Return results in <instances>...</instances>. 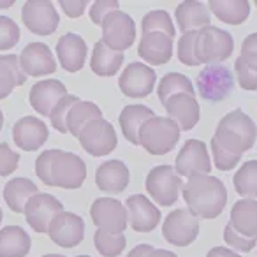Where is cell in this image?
Returning a JSON list of instances; mask_svg holds the SVG:
<instances>
[{
    "label": "cell",
    "mask_w": 257,
    "mask_h": 257,
    "mask_svg": "<svg viewBox=\"0 0 257 257\" xmlns=\"http://www.w3.org/2000/svg\"><path fill=\"white\" fill-rule=\"evenodd\" d=\"M48 236L62 248H74L85 239V222L79 215L64 210L51 220Z\"/></svg>",
    "instance_id": "cell-14"
},
{
    "label": "cell",
    "mask_w": 257,
    "mask_h": 257,
    "mask_svg": "<svg viewBox=\"0 0 257 257\" xmlns=\"http://www.w3.org/2000/svg\"><path fill=\"white\" fill-rule=\"evenodd\" d=\"M15 4V0H0V9H8Z\"/></svg>",
    "instance_id": "cell-50"
},
{
    "label": "cell",
    "mask_w": 257,
    "mask_h": 257,
    "mask_svg": "<svg viewBox=\"0 0 257 257\" xmlns=\"http://www.w3.org/2000/svg\"><path fill=\"white\" fill-rule=\"evenodd\" d=\"M76 257H90V255H76Z\"/></svg>",
    "instance_id": "cell-54"
},
{
    "label": "cell",
    "mask_w": 257,
    "mask_h": 257,
    "mask_svg": "<svg viewBox=\"0 0 257 257\" xmlns=\"http://www.w3.org/2000/svg\"><path fill=\"white\" fill-rule=\"evenodd\" d=\"M102 43L109 50L123 53L136 41V23L127 13L114 11L107 15L102 22Z\"/></svg>",
    "instance_id": "cell-9"
},
{
    "label": "cell",
    "mask_w": 257,
    "mask_h": 257,
    "mask_svg": "<svg viewBox=\"0 0 257 257\" xmlns=\"http://www.w3.org/2000/svg\"><path fill=\"white\" fill-rule=\"evenodd\" d=\"M255 6H257V0H255Z\"/></svg>",
    "instance_id": "cell-55"
},
{
    "label": "cell",
    "mask_w": 257,
    "mask_h": 257,
    "mask_svg": "<svg viewBox=\"0 0 257 257\" xmlns=\"http://www.w3.org/2000/svg\"><path fill=\"white\" fill-rule=\"evenodd\" d=\"M114 11H120V4L116 0H95L90 6V20L93 25H102L104 18Z\"/></svg>",
    "instance_id": "cell-42"
},
{
    "label": "cell",
    "mask_w": 257,
    "mask_h": 257,
    "mask_svg": "<svg viewBox=\"0 0 257 257\" xmlns=\"http://www.w3.org/2000/svg\"><path fill=\"white\" fill-rule=\"evenodd\" d=\"M60 211H64V204L57 199L55 196L48 192H39L29 201L25 208V218L29 225L37 232L44 234L48 232L51 220L57 217Z\"/></svg>",
    "instance_id": "cell-16"
},
{
    "label": "cell",
    "mask_w": 257,
    "mask_h": 257,
    "mask_svg": "<svg viewBox=\"0 0 257 257\" xmlns=\"http://www.w3.org/2000/svg\"><path fill=\"white\" fill-rule=\"evenodd\" d=\"M154 248L155 246L148 245V243H141V245L134 246V248L127 253V257H148L152 252H154Z\"/></svg>",
    "instance_id": "cell-48"
},
{
    "label": "cell",
    "mask_w": 257,
    "mask_h": 257,
    "mask_svg": "<svg viewBox=\"0 0 257 257\" xmlns=\"http://www.w3.org/2000/svg\"><path fill=\"white\" fill-rule=\"evenodd\" d=\"M128 224L136 232H152L161 222V210L143 194H134L125 201Z\"/></svg>",
    "instance_id": "cell-17"
},
{
    "label": "cell",
    "mask_w": 257,
    "mask_h": 257,
    "mask_svg": "<svg viewBox=\"0 0 257 257\" xmlns=\"http://www.w3.org/2000/svg\"><path fill=\"white\" fill-rule=\"evenodd\" d=\"M175 169L180 176H187V178L194 175H210L211 159L206 145L199 140L185 141L182 150L176 155Z\"/></svg>",
    "instance_id": "cell-15"
},
{
    "label": "cell",
    "mask_w": 257,
    "mask_h": 257,
    "mask_svg": "<svg viewBox=\"0 0 257 257\" xmlns=\"http://www.w3.org/2000/svg\"><path fill=\"white\" fill-rule=\"evenodd\" d=\"M155 113L154 109H150L148 106L143 104H128L121 109L118 121H120L121 133L123 138L133 145H140V131L143 127L145 121H148L150 118H154Z\"/></svg>",
    "instance_id": "cell-26"
},
{
    "label": "cell",
    "mask_w": 257,
    "mask_h": 257,
    "mask_svg": "<svg viewBox=\"0 0 257 257\" xmlns=\"http://www.w3.org/2000/svg\"><path fill=\"white\" fill-rule=\"evenodd\" d=\"M138 55L150 65H164L173 57V37L162 32H148L141 36Z\"/></svg>",
    "instance_id": "cell-22"
},
{
    "label": "cell",
    "mask_w": 257,
    "mask_h": 257,
    "mask_svg": "<svg viewBox=\"0 0 257 257\" xmlns=\"http://www.w3.org/2000/svg\"><path fill=\"white\" fill-rule=\"evenodd\" d=\"M206 257H241L239 253H236L234 250L227 248V246H213L208 250Z\"/></svg>",
    "instance_id": "cell-47"
},
{
    "label": "cell",
    "mask_w": 257,
    "mask_h": 257,
    "mask_svg": "<svg viewBox=\"0 0 257 257\" xmlns=\"http://www.w3.org/2000/svg\"><path fill=\"white\" fill-rule=\"evenodd\" d=\"M147 192L152 196L155 203L161 206H173L178 201L180 190L183 189L182 176L176 173L173 166H155L145 180Z\"/></svg>",
    "instance_id": "cell-6"
},
{
    "label": "cell",
    "mask_w": 257,
    "mask_h": 257,
    "mask_svg": "<svg viewBox=\"0 0 257 257\" xmlns=\"http://www.w3.org/2000/svg\"><path fill=\"white\" fill-rule=\"evenodd\" d=\"M27 74L20 65L16 55H0V100L13 93L16 86H23Z\"/></svg>",
    "instance_id": "cell-30"
},
{
    "label": "cell",
    "mask_w": 257,
    "mask_h": 257,
    "mask_svg": "<svg viewBox=\"0 0 257 257\" xmlns=\"http://www.w3.org/2000/svg\"><path fill=\"white\" fill-rule=\"evenodd\" d=\"M88 48L81 36L74 32H67L58 39L57 43V57L62 69L67 72H78L83 69L86 62Z\"/></svg>",
    "instance_id": "cell-21"
},
{
    "label": "cell",
    "mask_w": 257,
    "mask_h": 257,
    "mask_svg": "<svg viewBox=\"0 0 257 257\" xmlns=\"http://www.w3.org/2000/svg\"><path fill=\"white\" fill-rule=\"evenodd\" d=\"M48 127L41 118L23 116L13 127V140L15 145L25 152H36L48 141Z\"/></svg>",
    "instance_id": "cell-20"
},
{
    "label": "cell",
    "mask_w": 257,
    "mask_h": 257,
    "mask_svg": "<svg viewBox=\"0 0 257 257\" xmlns=\"http://www.w3.org/2000/svg\"><path fill=\"white\" fill-rule=\"evenodd\" d=\"M99 118H102V111H100V107L95 102H92V100H79V102H76L71 107V111L67 114V121H65L67 133L72 134L74 138H78L86 123H90L92 120H99Z\"/></svg>",
    "instance_id": "cell-33"
},
{
    "label": "cell",
    "mask_w": 257,
    "mask_h": 257,
    "mask_svg": "<svg viewBox=\"0 0 257 257\" xmlns=\"http://www.w3.org/2000/svg\"><path fill=\"white\" fill-rule=\"evenodd\" d=\"M20 154H16L8 143H0V176H9L18 169Z\"/></svg>",
    "instance_id": "cell-43"
},
{
    "label": "cell",
    "mask_w": 257,
    "mask_h": 257,
    "mask_svg": "<svg viewBox=\"0 0 257 257\" xmlns=\"http://www.w3.org/2000/svg\"><path fill=\"white\" fill-rule=\"evenodd\" d=\"M20 65L27 76H48L57 71V62L53 58V51L44 43H30L23 48L20 55Z\"/></svg>",
    "instance_id": "cell-18"
},
{
    "label": "cell",
    "mask_w": 257,
    "mask_h": 257,
    "mask_svg": "<svg viewBox=\"0 0 257 257\" xmlns=\"http://www.w3.org/2000/svg\"><path fill=\"white\" fill-rule=\"evenodd\" d=\"M2 218H4V213H2V208H0V224H2Z\"/></svg>",
    "instance_id": "cell-53"
},
{
    "label": "cell",
    "mask_w": 257,
    "mask_h": 257,
    "mask_svg": "<svg viewBox=\"0 0 257 257\" xmlns=\"http://www.w3.org/2000/svg\"><path fill=\"white\" fill-rule=\"evenodd\" d=\"M166 111H168L169 118L178 123L180 131H190L197 125L201 116L199 102H197L196 95L190 93H178L173 95L168 102L164 104Z\"/></svg>",
    "instance_id": "cell-23"
},
{
    "label": "cell",
    "mask_w": 257,
    "mask_h": 257,
    "mask_svg": "<svg viewBox=\"0 0 257 257\" xmlns=\"http://www.w3.org/2000/svg\"><path fill=\"white\" fill-rule=\"evenodd\" d=\"M232 183L243 199H257V161H245L232 176Z\"/></svg>",
    "instance_id": "cell-35"
},
{
    "label": "cell",
    "mask_w": 257,
    "mask_h": 257,
    "mask_svg": "<svg viewBox=\"0 0 257 257\" xmlns=\"http://www.w3.org/2000/svg\"><path fill=\"white\" fill-rule=\"evenodd\" d=\"M22 20L25 27L36 36H50L60 25L57 8L50 0H29L22 8Z\"/></svg>",
    "instance_id": "cell-12"
},
{
    "label": "cell",
    "mask_w": 257,
    "mask_h": 257,
    "mask_svg": "<svg viewBox=\"0 0 257 257\" xmlns=\"http://www.w3.org/2000/svg\"><path fill=\"white\" fill-rule=\"evenodd\" d=\"M197 92L208 102H220L231 95L234 88V76L225 64H210L197 74Z\"/></svg>",
    "instance_id": "cell-7"
},
{
    "label": "cell",
    "mask_w": 257,
    "mask_h": 257,
    "mask_svg": "<svg viewBox=\"0 0 257 257\" xmlns=\"http://www.w3.org/2000/svg\"><path fill=\"white\" fill-rule=\"evenodd\" d=\"M196 37H197V30H192V32H185L178 41V50H176L178 60L182 62L183 65H189V67H196V65H199L196 60V53H194V48H196Z\"/></svg>",
    "instance_id": "cell-39"
},
{
    "label": "cell",
    "mask_w": 257,
    "mask_h": 257,
    "mask_svg": "<svg viewBox=\"0 0 257 257\" xmlns=\"http://www.w3.org/2000/svg\"><path fill=\"white\" fill-rule=\"evenodd\" d=\"M189 210L197 218L211 220L224 211L227 204V190L222 180L211 175H194L182 189Z\"/></svg>",
    "instance_id": "cell-3"
},
{
    "label": "cell",
    "mask_w": 257,
    "mask_h": 257,
    "mask_svg": "<svg viewBox=\"0 0 257 257\" xmlns=\"http://www.w3.org/2000/svg\"><path fill=\"white\" fill-rule=\"evenodd\" d=\"M36 194L39 189L30 178H11L4 187V201L15 213H25L27 204Z\"/></svg>",
    "instance_id": "cell-29"
},
{
    "label": "cell",
    "mask_w": 257,
    "mask_h": 257,
    "mask_svg": "<svg viewBox=\"0 0 257 257\" xmlns=\"http://www.w3.org/2000/svg\"><path fill=\"white\" fill-rule=\"evenodd\" d=\"M2 127H4V113L0 109V131H2Z\"/></svg>",
    "instance_id": "cell-51"
},
{
    "label": "cell",
    "mask_w": 257,
    "mask_h": 257,
    "mask_svg": "<svg viewBox=\"0 0 257 257\" xmlns=\"http://www.w3.org/2000/svg\"><path fill=\"white\" fill-rule=\"evenodd\" d=\"M90 217L97 229L111 234H123L128 224L127 208L114 197H97L90 206Z\"/></svg>",
    "instance_id": "cell-11"
},
{
    "label": "cell",
    "mask_w": 257,
    "mask_h": 257,
    "mask_svg": "<svg viewBox=\"0 0 257 257\" xmlns=\"http://www.w3.org/2000/svg\"><path fill=\"white\" fill-rule=\"evenodd\" d=\"M234 72H236V78H238V83L243 90H257V72L252 71L241 58H236L234 60Z\"/></svg>",
    "instance_id": "cell-44"
},
{
    "label": "cell",
    "mask_w": 257,
    "mask_h": 257,
    "mask_svg": "<svg viewBox=\"0 0 257 257\" xmlns=\"http://www.w3.org/2000/svg\"><path fill=\"white\" fill-rule=\"evenodd\" d=\"M257 140V125L241 109H234L220 118L211 138L213 164L220 171H231L239 164L243 154L253 147Z\"/></svg>",
    "instance_id": "cell-1"
},
{
    "label": "cell",
    "mask_w": 257,
    "mask_h": 257,
    "mask_svg": "<svg viewBox=\"0 0 257 257\" xmlns=\"http://www.w3.org/2000/svg\"><path fill=\"white\" fill-rule=\"evenodd\" d=\"M162 236L175 246H187L199 236V218L189 208H176L162 224Z\"/></svg>",
    "instance_id": "cell-8"
},
{
    "label": "cell",
    "mask_w": 257,
    "mask_h": 257,
    "mask_svg": "<svg viewBox=\"0 0 257 257\" xmlns=\"http://www.w3.org/2000/svg\"><path fill=\"white\" fill-rule=\"evenodd\" d=\"M36 175L48 187L74 190L86 180V164L79 155L53 148L36 159Z\"/></svg>",
    "instance_id": "cell-2"
},
{
    "label": "cell",
    "mask_w": 257,
    "mask_h": 257,
    "mask_svg": "<svg viewBox=\"0 0 257 257\" xmlns=\"http://www.w3.org/2000/svg\"><path fill=\"white\" fill-rule=\"evenodd\" d=\"M20 41V27L9 16H0V51L11 50Z\"/></svg>",
    "instance_id": "cell-40"
},
{
    "label": "cell",
    "mask_w": 257,
    "mask_h": 257,
    "mask_svg": "<svg viewBox=\"0 0 257 257\" xmlns=\"http://www.w3.org/2000/svg\"><path fill=\"white\" fill-rule=\"evenodd\" d=\"M224 239L231 246V250H238V252H252L253 246L257 245L255 238H245V236H241L238 231H234V227L229 222L224 227Z\"/></svg>",
    "instance_id": "cell-41"
},
{
    "label": "cell",
    "mask_w": 257,
    "mask_h": 257,
    "mask_svg": "<svg viewBox=\"0 0 257 257\" xmlns=\"http://www.w3.org/2000/svg\"><path fill=\"white\" fill-rule=\"evenodd\" d=\"M229 224L245 238L257 239V199H239L232 204Z\"/></svg>",
    "instance_id": "cell-27"
},
{
    "label": "cell",
    "mask_w": 257,
    "mask_h": 257,
    "mask_svg": "<svg viewBox=\"0 0 257 257\" xmlns=\"http://www.w3.org/2000/svg\"><path fill=\"white\" fill-rule=\"evenodd\" d=\"M65 95H69L67 88L60 79H41L30 88L29 100L37 113L50 116Z\"/></svg>",
    "instance_id": "cell-19"
},
{
    "label": "cell",
    "mask_w": 257,
    "mask_h": 257,
    "mask_svg": "<svg viewBox=\"0 0 257 257\" xmlns=\"http://www.w3.org/2000/svg\"><path fill=\"white\" fill-rule=\"evenodd\" d=\"M58 4H60L62 11H64L69 18L74 20V18H79V16L85 13L88 2H86V0H60Z\"/></svg>",
    "instance_id": "cell-46"
},
{
    "label": "cell",
    "mask_w": 257,
    "mask_h": 257,
    "mask_svg": "<svg viewBox=\"0 0 257 257\" xmlns=\"http://www.w3.org/2000/svg\"><path fill=\"white\" fill-rule=\"evenodd\" d=\"M131 182L128 168L121 161H106L95 171V185L99 190L107 194H120L127 189Z\"/></svg>",
    "instance_id": "cell-24"
},
{
    "label": "cell",
    "mask_w": 257,
    "mask_h": 257,
    "mask_svg": "<svg viewBox=\"0 0 257 257\" xmlns=\"http://www.w3.org/2000/svg\"><path fill=\"white\" fill-rule=\"evenodd\" d=\"M208 9L227 25H241L250 16L248 0H210Z\"/></svg>",
    "instance_id": "cell-31"
},
{
    "label": "cell",
    "mask_w": 257,
    "mask_h": 257,
    "mask_svg": "<svg viewBox=\"0 0 257 257\" xmlns=\"http://www.w3.org/2000/svg\"><path fill=\"white\" fill-rule=\"evenodd\" d=\"M43 257H65V255H62V253H46Z\"/></svg>",
    "instance_id": "cell-52"
},
{
    "label": "cell",
    "mask_w": 257,
    "mask_h": 257,
    "mask_svg": "<svg viewBox=\"0 0 257 257\" xmlns=\"http://www.w3.org/2000/svg\"><path fill=\"white\" fill-rule=\"evenodd\" d=\"M79 97L78 95H65L64 99L60 100V102L57 104V107L53 109V113L50 114V120H51V125H53V128H57L58 133L62 134H67V125H65V121H67V114L69 111H71V107L74 106L76 102H79Z\"/></svg>",
    "instance_id": "cell-38"
},
{
    "label": "cell",
    "mask_w": 257,
    "mask_h": 257,
    "mask_svg": "<svg viewBox=\"0 0 257 257\" xmlns=\"http://www.w3.org/2000/svg\"><path fill=\"white\" fill-rule=\"evenodd\" d=\"M178 93H190V95H196V90L192 86V81L187 78L182 72H168V74L162 76L161 83H159L157 95L159 100L164 106L173 95H178Z\"/></svg>",
    "instance_id": "cell-34"
},
{
    "label": "cell",
    "mask_w": 257,
    "mask_h": 257,
    "mask_svg": "<svg viewBox=\"0 0 257 257\" xmlns=\"http://www.w3.org/2000/svg\"><path fill=\"white\" fill-rule=\"evenodd\" d=\"M81 148L92 157H104L109 155L116 148L118 138L114 127L104 118L92 120L83 127L81 134L78 136Z\"/></svg>",
    "instance_id": "cell-10"
},
{
    "label": "cell",
    "mask_w": 257,
    "mask_h": 257,
    "mask_svg": "<svg viewBox=\"0 0 257 257\" xmlns=\"http://www.w3.org/2000/svg\"><path fill=\"white\" fill-rule=\"evenodd\" d=\"M141 30H143V34L162 32L166 36L173 37V39H175V34H176L171 16L164 9H155V11L147 13L143 16V20H141Z\"/></svg>",
    "instance_id": "cell-37"
},
{
    "label": "cell",
    "mask_w": 257,
    "mask_h": 257,
    "mask_svg": "<svg viewBox=\"0 0 257 257\" xmlns=\"http://www.w3.org/2000/svg\"><path fill=\"white\" fill-rule=\"evenodd\" d=\"M232 50H234V39L225 30L211 25L197 30L196 48H194L197 64H222L231 57Z\"/></svg>",
    "instance_id": "cell-5"
},
{
    "label": "cell",
    "mask_w": 257,
    "mask_h": 257,
    "mask_svg": "<svg viewBox=\"0 0 257 257\" xmlns=\"http://www.w3.org/2000/svg\"><path fill=\"white\" fill-rule=\"evenodd\" d=\"M175 18L183 34L192 32V30H201L204 27H210L211 23V15L208 6L203 4V2H197V0H189V2L178 4L175 11Z\"/></svg>",
    "instance_id": "cell-25"
},
{
    "label": "cell",
    "mask_w": 257,
    "mask_h": 257,
    "mask_svg": "<svg viewBox=\"0 0 257 257\" xmlns=\"http://www.w3.org/2000/svg\"><path fill=\"white\" fill-rule=\"evenodd\" d=\"M121 64H123V53L109 50L102 41H97L92 51V60H90V67L97 76L111 78L120 71Z\"/></svg>",
    "instance_id": "cell-32"
},
{
    "label": "cell",
    "mask_w": 257,
    "mask_h": 257,
    "mask_svg": "<svg viewBox=\"0 0 257 257\" xmlns=\"http://www.w3.org/2000/svg\"><path fill=\"white\" fill-rule=\"evenodd\" d=\"M32 239L22 225H6L0 229V257H27Z\"/></svg>",
    "instance_id": "cell-28"
},
{
    "label": "cell",
    "mask_w": 257,
    "mask_h": 257,
    "mask_svg": "<svg viewBox=\"0 0 257 257\" xmlns=\"http://www.w3.org/2000/svg\"><path fill=\"white\" fill-rule=\"evenodd\" d=\"M157 81V74L150 65L143 62H131L118 78L121 93L133 99H143L152 93Z\"/></svg>",
    "instance_id": "cell-13"
},
{
    "label": "cell",
    "mask_w": 257,
    "mask_h": 257,
    "mask_svg": "<svg viewBox=\"0 0 257 257\" xmlns=\"http://www.w3.org/2000/svg\"><path fill=\"white\" fill-rule=\"evenodd\" d=\"M239 58H241L252 71L257 72V32L250 34V36H246L245 39H243Z\"/></svg>",
    "instance_id": "cell-45"
},
{
    "label": "cell",
    "mask_w": 257,
    "mask_h": 257,
    "mask_svg": "<svg viewBox=\"0 0 257 257\" xmlns=\"http://www.w3.org/2000/svg\"><path fill=\"white\" fill-rule=\"evenodd\" d=\"M180 134L182 131L175 120L169 116H154L141 127L140 147H143L150 155H166L175 150Z\"/></svg>",
    "instance_id": "cell-4"
},
{
    "label": "cell",
    "mask_w": 257,
    "mask_h": 257,
    "mask_svg": "<svg viewBox=\"0 0 257 257\" xmlns=\"http://www.w3.org/2000/svg\"><path fill=\"white\" fill-rule=\"evenodd\" d=\"M148 257H178L175 252L171 250H166V248H154V252L150 253Z\"/></svg>",
    "instance_id": "cell-49"
},
{
    "label": "cell",
    "mask_w": 257,
    "mask_h": 257,
    "mask_svg": "<svg viewBox=\"0 0 257 257\" xmlns=\"http://www.w3.org/2000/svg\"><path fill=\"white\" fill-rule=\"evenodd\" d=\"M93 245L102 257H118L127 246V238L123 234H111L106 231H95Z\"/></svg>",
    "instance_id": "cell-36"
}]
</instances>
